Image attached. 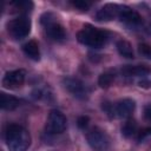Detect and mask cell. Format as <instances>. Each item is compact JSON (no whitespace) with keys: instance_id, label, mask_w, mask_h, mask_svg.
I'll return each mask as SVG.
<instances>
[{"instance_id":"6da1fadb","label":"cell","mask_w":151,"mask_h":151,"mask_svg":"<svg viewBox=\"0 0 151 151\" xmlns=\"http://www.w3.org/2000/svg\"><path fill=\"white\" fill-rule=\"evenodd\" d=\"M5 142L9 151H27L31 145V136L21 125L8 124L5 130Z\"/></svg>"},{"instance_id":"7a4b0ae2","label":"cell","mask_w":151,"mask_h":151,"mask_svg":"<svg viewBox=\"0 0 151 151\" xmlns=\"http://www.w3.org/2000/svg\"><path fill=\"white\" fill-rule=\"evenodd\" d=\"M109 34L106 31L98 29L91 25L84 26L83 29H80L77 34V39L83 45L90 46L92 48H100L103 47L107 41Z\"/></svg>"},{"instance_id":"3957f363","label":"cell","mask_w":151,"mask_h":151,"mask_svg":"<svg viewBox=\"0 0 151 151\" xmlns=\"http://www.w3.org/2000/svg\"><path fill=\"white\" fill-rule=\"evenodd\" d=\"M86 139L88 145L94 150V151H109L110 150V138L109 136L100 129L93 127L87 132Z\"/></svg>"},{"instance_id":"277c9868","label":"cell","mask_w":151,"mask_h":151,"mask_svg":"<svg viewBox=\"0 0 151 151\" xmlns=\"http://www.w3.org/2000/svg\"><path fill=\"white\" fill-rule=\"evenodd\" d=\"M7 31L9 35L17 40L24 39L29 34L31 31V21L26 17H19L11 20L7 24Z\"/></svg>"},{"instance_id":"5b68a950","label":"cell","mask_w":151,"mask_h":151,"mask_svg":"<svg viewBox=\"0 0 151 151\" xmlns=\"http://www.w3.org/2000/svg\"><path fill=\"white\" fill-rule=\"evenodd\" d=\"M66 117L59 110H52L48 113L47 122H46V131L52 134L63 133L66 130Z\"/></svg>"},{"instance_id":"8992f818","label":"cell","mask_w":151,"mask_h":151,"mask_svg":"<svg viewBox=\"0 0 151 151\" xmlns=\"http://www.w3.org/2000/svg\"><path fill=\"white\" fill-rule=\"evenodd\" d=\"M63 84H64L65 88L70 93H72V96H74L76 98H78V99H85L87 97L88 91H87L86 86L84 85V83L80 81L79 79L67 77V78H64Z\"/></svg>"},{"instance_id":"52a82bcc","label":"cell","mask_w":151,"mask_h":151,"mask_svg":"<svg viewBox=\"0 0 151 151\" xmlns=\"http://www.w3.org/2000/svg\"><path fill=\"white\" fill-rule=\"evenodd\" d=\"M26 79L25 70H14L7 72L2 78V85L6 88H18L20 87Z\"/></svg>"},{"instance_id":"ba28073f","label":"cell","mask_w":151,"mask_h":151,"mask_svg":"<svg viewBox=\"0 0 151 151\" xmlns=\"http://www.w3.org/2000/svg\"><path fill=\"white\" fill-rule=\"evenodd\" d=\"M120 7L122 6L116 5V4H106L97 12L96 19L98 21H110V20L114 19L116 17H118Z\"/></svg>"},{"instance_id":"9c48e42d","label":"cell","mask_w":151,"mask_h":151,"mask_svg":"<svg viewBox=\"0 0 151 151\" xmlns=\"http://www.w3.org/2000/svg\"><path fill=\"white\" fill-rule=\"evenodd\" d=\"M118 18L122 21H124L126 24H130V25H138V24H140L143 21V18L140 17V14L138 12L131 9L127 6H122L120 7Z\"/></svg>"},{"instance_id":"30bf717a","label":"cell","mask_w":151,"mask_h":151,"mask_svg":"<svg viewBox=\"0 0 151 151\" xmlns=\"http://www.w3.org/2000/svg\"><path fill=\"white\" fill-rule=\"evenodd\" d=\"M134 107H136L134 100L130 98H124L116 104V107H114L116 114L120 118H127L132 114V112L134 111Z\"/></svg>"},{"instance_id":"8fae6325","label":"cell","mask_w":151,"mask_h":151,"mask_svg":"<svg viewBox=\"0 0 151 151\" xmlns=\"http://www.w3.org/2000/svg\"><path fill=\"white\" fill-rule=\"evenodd\" d=\"M45 29H46L47 35L52 40H63L65 38V35H66L64 27L57 21H53V22H50L48 25H46Z\"/></svg>"},{"instance_id":"7c38bea8","label":"cell","mask_w":151,"mask_h":151,"mask_svg":"<svg viewBox=\"0 0 151 151\" xmlns=\"http://www.w3.org/2000/svg\"><path fill=\"white\" fill-rule=\"evenodd\" d=\"M0 105H1V109L4 110H7V111H13L15 110L17 107H19L20 105V100L14 97V96H11V94H6V93H1L0 94Z\"/></svg>"},{"instance_id":"4fadbf2b","label":"cell","mask_w":151,"mask_h":151,"mask_svg":"<svg viewBox=\"0 0 151 151\" xmlns=\"http://www.w3.org/2000/svg\"><path fill=\"white\" fill-rule=\"evenodd\" d=\"M22 51L24 53L32 60L38 61L40 59V50H39V45L35 40H29L27 41L24 46H22Z\"/></svg>"},{"instance_id":"5bb4252c","label":"cell","mask_w":151,"mask_h":151,"mask_svg":"<svg viewBox=\"0 0 151 151\" xmlns=\"http://www.w3.org/2000/svg\"><path fill=\"white\" fill-rule=\"evenodd\" d=\"M122 73L125 77H132V76H145L149 73V68L144 65H137V66H132V65H126L122 68Z\"/></svg>"},{"instance_id":"9a60e30c","label":"cell","mask_w":151,"mask_h":151,"mask_svg":"<svg viewBox=\"0 0 151 151\" xmlns=\"http://www.w3.org/2000/svg\"><path fill=\"white\" fill-rule=\"evenodd\" d=\"M117 50H118V53L124 57V58H127V59H132L133 58V50H132V46L130 45V42H127L126 40H119L117 42Z\"/></svg>"},{"instance_id":"2e32d148","label":"cell","mask_w":151,"mask_h":151,"mask_svg":"<svg viewBox=\"0 0 151 151\" xmlns=\"http://www.w3.org/2000/svg\"><path fill=\"white\" fill-rule=\"evenodd\" d=\"M137 131V123L133 119H129L123 126H122V134L126 138L132 137Z\"/></svg>"},{"instance_id":"e0dca14e","label":"cell","mask_w":151,"mask_h":151,"mask_svg":"<svg viewBox=\"0 0 151 151\" xmlns=\"http://www.w3.org/2000/svg\"><path fill=\"white\" fill-rule=\"evenodd\" d=\"M113 80H114L113 73H111V72H104L98 78V85L101 88H107V87L111 86V84L113 83Z\"/></svg>"},{"instance_id":"ac0fdd59","label":"cell","mask_w":151,"mask_h":151,"mask_svg":"<svg viewBox=\"0 0 151 151\" xmlns=\"http://www.w3.org/2000/svg\"><path fill=\"white\" fill-rule=\"evenodd\" d=\"M12 5L15 6V8L21 12H28L33 8V4L31 1H14L12 2Z\"/></svg>"},{"instance_id":"d6986e66","label":"cell","mask_w":151,"mask_h":151,"mask_svg":"<svg viewBox=\"0 0 151 151\" xmlns=\"http://www.w3.org/2000/svg\"><path fill=\"white\" fill-rule=\"evenodd\" d=\"M138 52L145 57L146 59H151V45L146 44V42H142L138 45Z\"/></svg>"},{"instance_id":"ffe728a7","label":"cell","mask_w":151,"mask_h":151,"mask_svg":"<svg viewBox=\"0 0 151 151\" xmlns=\"http://www.w3.org/2000/svg\"><path fill=\"white\" fill-rule=\"evenodd\" d=\"M71 5L76 8L80 9V11H83V12L88 11V8L91 7V2L85 1V0H73V1H71Z\"/></svg>"},{"instance_id":"44dd1931","label":"cell","mask_w":151,"mask_h":151,"mask_svg":"<svg viewBox=\"0 0 151 151\" xmlns=\"http://www.w3.org/2000/svg\"><path fill=\"white\" fill-rule=\"evenodd\" d=\"M101 109L103 111L110 117V118H113L114 117V113H116V109H113V105L109 101H104L103 105H101Z\"/></svg>"},{"instance_id":"7402d4cb","label":"cell","mask_w":151,"mask_h":151,"mask_svg":"<svg viewBox=\"0 0 151 151\" xmlns=\"http://www.w3.org/2000/svg\"><path fill=\"white\" fill-rule=\"evenodd\" d=\"M88 122H90V118L87 116H80L77 119V125L79 129H85L88 125Z\"/></svg>"},{"instance_id":"603a6c76","label":"cell","mask_w":151,"mask_h":151,"mask_svg":"<svg viewBox=\"0 0 151 151\" xmlns=\"http://www.w3.org/2000/svg\"><path fill=\"white\" fill-rule=\"evenodd\" d=\"M151 134V127H145V129H143L140 132H139V139H142V138H144V137H147V136H150Z\"/></svg>"},{"instance_id":"cb8c5ba5","label":"cell","mask_w":151,"mask_h":151,"mask_svg":"<svg viewBox=\"0 0 151 151\" xmlns=\"http://www.w3.org/2000/svg\"><path fill=\"white\" fill-rule=\"evenodd\" d=\"M145 116H146V118L151 122V105L145 109Z\"/></svg>"},{"instance_id":"d4e9b609","label":"cell","mask_w":151,"mask_h":151,"mask_svg":"<svg viewBox=\"0 0 151 151\" xmlns=\"http://www.w3.org/2000/svg\"><path fill=\"white\" fill-rule=\"evenodd\" d=\"M150 26H151V22H150Z\"/></svg>"}]
</instances>
